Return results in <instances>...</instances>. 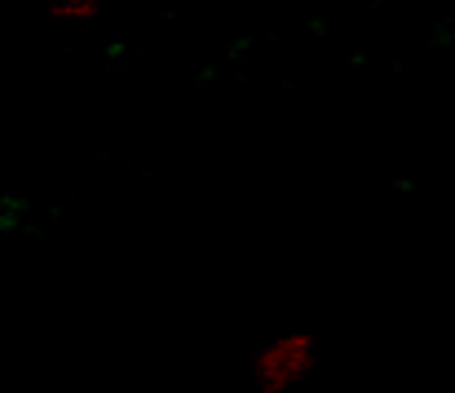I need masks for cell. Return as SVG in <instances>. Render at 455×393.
I'll return each mask as SVG.
<instances>
[{
    "label": "cell",
    "mask_w": 455,
    "mask_h": 393,
    "mask_svg": "<svg viewBox=\"0 0 455 393\" xmlns=\"http://www.w3.org/2000/svg\"><path fill=\"white\" fill-rule=\"evenodd\" d=\"M314 367H318V341L309 332H283L252 354V385L257 393H292L314 376Z\"/></svg>",
    "instance_id": "1"
},
{
    "label": "cell",
    "mask_w": 455,
    "mask_h": 393,
    "mask_svg": "<svg viewBox=\"0 0 455 393\" xmlns=\"http://www.w3.org/2000/svg\"><path fill=\"white\" fill-rule=\"evenodd\" d=\"M49 13L62 18V22H93L102 13V0H53Z\"/></svg>",
    "instance_id": "2"
}]
</instances>
